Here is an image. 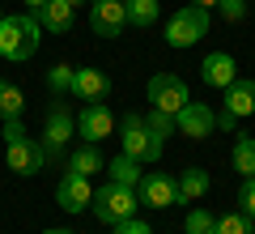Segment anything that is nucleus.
Masks as SVG:
<instances>
[{
  "mask_svg": "<svg viewBox=\"0 0 255 234\" xmlns=\"http://www.w3.org/2000/svg\"><path fill=\"white\" fill-rule=\"evenodd\" d=\"M38 34H43V21L34 13H13V17L0 21V55L9 64H26L38 51Z\"/></svg>",
  "mask_w": 255,
  "mask_h": 234,
  "instance_id": "f257e3e1",
  "label": "nucleus"
},
{
  "mask_svg": "<svg viewBox=\"0 0 255 234\" xmlns=\"http://www.w3.org/2000/svg\"><path fill=\"white\" fill-rule=\"evenodd\" d=\"M119 141H124V153L128 158H136L140 166H153L157 158H162V136H153L145 128V115H132V111H128V119L124 124H119Z\"/></svg>",
  "mask_w": 255,
  "mask_h": 234,
  "instance_id": "f03ea898",
  "label": "nucleus"
},
{
  "mask_svg": "<svg viewBox=\"0 0 255 234\" xmlns=\"http://www.w3.org/2000/svg\"><path fill=\"white\" fill-rule=\"evenodd\" d=\"M136 188H124V183H102L98 192H94V200H90V209H94V217L98 222H107V226H115V222H124V217H136Z\"/></svg>",
  "mask_w": 255,
  "mask_h": 234,
  "instance_id": "7ed1b4c3",
  "label": "nucleus"
},
{
  "mask_svg": "<svg viewBox=\"0 0 255 234\" xmlns=\"http://www.w3.org/2000/svg\"><path fill=\"white\" fill-rule=\"evenodd\" d=\"M204 34H209V9H200V4H183L166 21V43L170 47H196Z\"/></svg>",
  "mask_w": 255,
  "mask_h": 234,
  "instance_id": "20e7f679",
  "label": "nucleus"
},
{
  "mask_svg": "<svg viewBox=\"0 0 255 234\" xmlns=\"http://www.w3.org/2000/svg\"><path fill=\"white\" fill-rule=\"evenodd\" d=\"M149 102H153L157 111H166V115H179V111L191 102L187 81L174 77V72H157V77H149Z\"/></svg>",
  "mask_w": 255,
  "mask_h": 234,
  "instance_id": "39448f33",
  "label": "nucleus"
},
{
  "mask_svg": "<svg viewBox=\"0 0 255 234\" xmlns=\"http://www.w3.org/2000/svg\"><path fill=\"white\" fill-rule=\"evenodd\" d=\"M136 200L145 209H170V205H179V179H170V175H162V171H145L140 175V183H136Z\"/></svg>",
  "mask_w": 255,
  "mask_h": 234,
  "instance_id": "423d86ee",
  "label": "nucleus"
},
{
  "mask_svg": "<svg viewBox=\"0 0 255 234\" xmlns=\"http://www.w3.org/2000/svg\"><path fill=\"white\" fill-rule=\"evenodd\" d=\"M115 132V115H111L107 102H85L81 115H77V136L85 145H102L107 136Z\"/></svg>",
  "mask_w": 255,
  "mask_h": 234,
  "instance_id": "0eeeda50",
  "label": "nucleus"
},
{
  "mask_svg": "<svg viewBox=\"0 0 255 234\" xmlns=\"http://www.w3.org/2000/svg\"><path fill=\"white\" fill-rule=\"evenodd\" d=\"M4 162H9L13 175H21V179H30V175L43 171L47 153H43V141H34V136H21V141L4 145Z\"/></svg>",
  "mask_w": 255,
  "mask_h": 234,
  "instance_id": "6e6552de",
  "label": "nucleus"
},
{
  "mask_svg": "<svg viewBox=\"0 0 255 234\" xmlns=\"http://www.w3.org/2000/svg\"><path fill=\"white\" fill-rule=\"evenodd\" d=\"M174 132L191 136V141H204V136L217 132V111L209 102H187V107L174 115Z\"/></svg>",
  "mask_w": 255,
  "mask_h": 234,
  "instance_id": "1a4fd4ad",
  "label": "nucleus"
},
{
  "mask_svg": "<svg viewBox=\"0 0 255 234\" xmlns=\"http://www.w3.org/2000/svg\"><path fill=\"white\" fill-rule=\"evenodd\" d=\"M90 26L102 38H119L128 26V4L124 0H90Z\"/></svg>",
  "mask_w": 255,
  "mask_h": 234,
  "instance_id": "9d476101",
  "label": "nucleus"
},
{
  "mask_svg": "<svg viewBox=\"0 0 255 234\" xmlns=\"http://www.w3.org/2000/svg\"><path fill=\"white\" fill-rule=\"evenodd\" d=\"M94 200V188L85 175H73V171H64L60 183H55V205L64 209V213H85Z\"/></svg>",
  "mask_w": 255,
  "mask_h": 234,
  "instance_id": "9b49d317",
  "label": "nucleus"
},
{
  "mask_svg": "<svg viewBox=\"0 0 255 234\" xmlns=\"http://www.w3.org/2000/svg\"><path fill=\"white\" fill-rule=\"evenodd\" d=\"M77 136V119L64 111V102H55L51 111H47V128H43V153L47 158H55V153L64 149V145Z\"/></svg>",
  "mask_w": 255,
  "mask_h": 234,
  "instance_id": "f8f14e48",
  "label": "nucleus"
},
{
  "mask_svg": "<svg viewBox=\"0 0 255 234\" xmlns=\"http://www.w3.org/2000/svg\"><path fill=\"white\" fill-rule=\"evenodd\" d=\"M200 77H204V85H213V90H226V85H234V81H238V64H234V55H230V51H213V55H204Z\"/></svg>",
  "mask_w": 255,
  "mask_h": 234,
  "instance_id": "ddd939ff",
  "label": "nucleus"
},
{
  "mask_svg": "<svg viewBox=\"0 0 255 234\" xmlns=\"http://www.w3.org/2000/svg\"><path fill=\"white\" fill-rule=\"evenodd\" d=\"M107 94H111V77L102 68H77L73 98H81V102H107Z\"/></svg>",
  "mask_w": 255,
  "mask_h": 234,
  "instance_id": "4468645a",
  "label": "nucleus"
},
{
  "mask_svg": "<svg viewBox=\"0 0 255 234\" xmlns=\"http://www.w3.org/2000/svg\"><path fill=\"white\" fill-rule=\"evenodd\" d=\"M34 17L43 21V30H51V34H68V30H73V17H77V9L68 4V0H47V4L34 13Z\"/></svg>",
  "mask_w": 255,
  "mask_h": 234,
  "instance_id": "2eb2a0df",
  "label": "nucleus"
},
{
  "mask_svg": "<svg viewBox=\"0 0 255 234\" xmlns=\"http://www.w3.org/2000/svg\"><path fill=\"white\" fill-rule=\"evenodd\" d=\"M226 115H234V119H247V115H255V81H234V85H226Z\"/></svg>",
  "mask_w": 255,
  "mask_h": 234,
  "instance_id": "dca6fc26",
  "label": "nucleus"
},
{
  "mask_svg": "<svg viewBox=\"0 0 255 234\" xmlns=\"http://www.w3.org/2000/svg\"><path fill=\"white\" fill-rule=\"evenodd\" d=\"M209 188H213L209 171H200V166H187V171L179 175V205H196V200H200Z\"/></svg>",
  "mask_w": 255,
  "mask_h": 234,
  "instance_id": "f3484780",
  "label": "nucleus"
},
{
  "mask_svg": "<svg viewBox=\"0 0 255 234\" xmlns=\"http://www.w3.org/2000/svg\"><path fill=\"white\" fill-rule=\"evenodd\" d=\"M68 171H73V175H85V179H90L94 171H107V162H102L98 145H81V149H73V158H68Z\"/></svg>",
  "mask_w": 255,
  "mask_h": 234,
  "instance_id": "a211bd4d",
  "label": "nucleus"
},
{
  "mask_svg": "<svg viewBox=\"0 0 255 234\" xmlns=\"http://www.w3.org/2000/svg\"><path fill=\"white\" fill-rule=\"evenodd\" d=\"M26 115V94L13 81H0V119H21Z\"/></svg>",
  "mask_w": 255,
  "mask_h": 234,
  "instance_id": "6ab92c4d",
  "label": "nucleus"
},
{
  "mask_svg": "<svg viewBox=\"0 0 255 234\" xmlns=\"http://www.w3.org/2000/svg\"><path fill=\"white\" fill-rule=\"evenodd\" d=\"M107 171H111V183H124V188H136L140 175H145V171H140V162H136V158H128V153H119Z\"/></svg>",
  "mask_w": 255,
  "mask_h": 234,
  "instance_id": "aec40b11",
  "label": "nucleus"
},
{
  "mask_svg": "<svg viewBox=\"0 0 255 234\" xmlns=\"http://www.w3.org/2000/svg\"><path fill=\"white\" fill-rule=\"evenodd\" d=\"M234 171L243 179H255V136H238L234 141Z\"/></svg>",
  "mask_w": 255,
  "mask_h": 234,
  "instance_id": "412c9836",
  "label": "nucleus"
},
{
  "mask_svg": "<svg viewBox=\"0 0 255 234\" xmlns=\"http://www.w3.org/2000/svg\"><path fill=\"white\" fill-rule=\"evenodd\" d=\"M157 21V0H128V26L149 30Z\"/></svg>",
  "mask_w": 255,
  "mask_h": 234,
  "instance_id": "4be33fe9",
  "label": "nucleus"
},
{
  "mask_svg": "<svg viewBox=\"0 0 255 234\" xmlns=\"http://www.w3.org/2000/svg\"><path fill=\"white\" fill-rule=\"evenodd\" d=\"M73 81H77L73 64H51V68H47V90L51 94H73Z\"/></svg>",
  "mask_w": 255,
  "mask_h": 234,
  "instance_id": "5701e85b",
  "label": "nucleus"
},
{
  "mask_svg": "<svg viewBox=\"0 0 255 234\" xmlns=\"http://www.w3.org/2000/svg\"><path fill=\"white\" fill-rule=\"evenodd\" d=\"M217 234H255V222L238 209V213H221L217 217Z\"/></svg>",
  "mask_w": 255,
  "mask_h": 234,
  "instance_id": "b1692460",
  "label": "nucleus"
},
{
  "mask_svg": "<svg viewBox=\"0 0 255 234\" xmlns=\"http://www.w3.org/2000/svg\"><path fill=\"white\" fill-rule=\"evenodd\" d=\"M183 230L187 234H217V217H213L209 209H191L187 222H183Z\"/></svg>",
  "mask_w": 255,
  "mask_h": 234,
  "instance_id": "393cba45",
  "label": "nucleus"
},
{
  "mask_svg": "<svg viewBox=\"0 0 255 234\" xmlns=\"http://www.w3.org/2000/svg\"><path fill=\"white\" fill-rule=\"evenodd\" d=\"M145 128H149V132H153V136H162V141H166V136H170L174 132V115H166V111H149V115H145Z\"/></svg>",
  "mask_w": 255,
  "mask_h": 234,
  "instance_id": "a878e982",
  "label": "nucleus"
},
{
  "mask_svg": "<svg viewBox=\"0 0 255 234\" xmlns=\"http://www.w3.org/2000/svg\"><path fill=\"white\" fill-rule=\"evenodd\" d=\"M111 234H153V226L140 222V217H124V222L111 226Z\"/></svg>",
  "mask_w": 255,
  "mask_h": 234,
  "instance_id": "bb28decb",
  "label": "nucleus"
},
{
  "mask_svg": "<svg viewBox=\"0 0 255 234\" xmlns=\"http://www.w3.org/2000/svg\"><path fill=\"white\" fill-rule=\"evenodd\" d=\"M238 205H243V213L255 222V179H243V183H238Z\"/></svg>",
  "mask_w": 255,
  "mask_h": 234,
  "instance_id": "cd10ccee",
  "label": "nucleus"
},
{
  "mask_svg": "<svg viewBox=\"0 0 255 234\" xmlns=\"http://www.w3.org/2000/svg\"><path fill=\"white\" fill-rule=\"evenodd\" d=\"M217 9L226 21H243L247 17V0H217Z\"/></svg>",
  "mask_w": 255,
  "mask_h": 234,
  "instance_id": "c85d7f7f",
  "label": "nucleus"
},
{
  "mask_svg": "<svg viewBox=\"0 0 255 234\" xmlns=\"http://www.w3.org/2000/svg\"><path fill=\"white\" fill-rule=\"evenodd\" d=\"M0 136H4V145L21 141V136H26V124H21V119H4V128H0Z\"/></svg>",
  "mask_w": 255,
  "mask_h": 234,
  "instance_id": "c756f323",
  "label": "nucleus"
},
{
  "mask_svg": "<svg viewBox=\"0 0 255 234\" xmlns=\"http://www.w3.org/2000/svg\"><path fill=\"white\" fill-rule=\"evenodd\" d=\"M217 128H221V132H234V128H238V119H234V115H226V111H221V115H217Z\"/></svg>",
  "mask_w": 255,
  "mask_h": 234,
  "instance_id": "7c9ffc66",
  "label": "nucleus"
},
{
  "mask_svg": "<svg viewBox=\"0 0 255 234\" xmlns=\"http://www.w3.org/2000/svg\"><path fill=\"white\" fill-rule=\"evenodd\" d=\"M187 4H200V9H217V0H187Z\"/></svg>",
  "mask_w": 255,
  "mask_h": 234,
  "instance_id": "2f4dec72",
  "label": "nucleus"
},
{
  "mask_svg": "<svg viewBox=\"0 0 255 234\" xmlns=\"http://www.w3.org/2000/svg\"><path fill=\"white\" fill-rule=\"evenodd\" d=\"M43 4H47V0H26V9H30V13H38Z\"/></svg>",
  "mask_w": 255,
  "mask_h": 234,
  "instance_id": "473e14b6",
  "label": "nucleus"
},
{
  "mask_svg": "<svg viewBox=\"0 0 255 234\" xmlns=\"http://www.w3.org/2000/svg\"><path fill=\"white\" fill-rule=\"evenodd\" d=\"M43 234H73V230H43Z\"/></svg>",
  "mask_w": 255,
  "mask_h": 234,
  "instance_id": "72a5a7b5",
  "label": "nucleus"
},
{
  "mask_svg": "<svg viewBox=\"0 0 255 234\" xmlns=\"http://www.w3.org/2000/svg\"><path fill=\"white\" fill-rule=\"evenodd\" d=\"M68 4H73V9H77V4H90V0H68Z\"/></svg>",
  "mask_w": 255,
  "mask_h": 234,
  "instance_id": "f704fd0d",
  "label": "nucleus"
},
{
  "mask_svg": "<svg viewBox=\"0 0 255 234\" xmlns=\"http://www.w3.org/2000/svg\"><path fill=\"white\" fill-rule=\"evenodd\" d=\"M0 21H4V13H0Z\"/></svg>",
  "mask_w": 255,
  "mask_h": 234,
  "instance_id": "c9c22d12",
  "label": "nucleus"
},
{
  "mask_svg": "<svg viewBox=\"0 0 255 234\" xmlns=\"http://www.w3.org/2000/svg\"><path fill=\"white\" fill-rule=\"evenodd\" d=\"M124 4H128V0H124Z\"/></svg>",
  "mask_w": 255,
  "mask_h": 234,
  "instance_id": "e433bc0d",
  "label": "nucleus"
}]
</instances>
